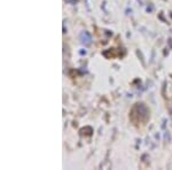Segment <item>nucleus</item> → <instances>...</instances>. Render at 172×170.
Listing matches in <instances>:
<instances>
[{
  "label": "nucleus",
  "mask_w": 172,
  "mask_h": 170,
  "mask_svg": "<svg viewBox=\"0 0 172 170\" xmlns=\"http://www.w3.org/2000/svg\"><path fill=\"white\" fill-rule=\"evenodd\" d=\"M81 42H83L84 45H86V46L91 45V42H92V38H91V36H90V33H88V32H85V31L81 32Z\"/></svg>",
  "instance_id": "obj_1"
}]
</instances>
